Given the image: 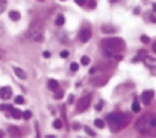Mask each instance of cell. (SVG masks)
Listing matches in <instances>:
<instances>
[{
  "mask_svg": "<svg viewBox=\"0 0 156 138\" xmlns=\"http://www.w3.org/2000/svg\"><path fill=\"white\" fill-rule=\"evenodd\" d=\"M135 127L140 134L145 136H156V113H146L139 118Z\"/></svg>",
  "mask_w": 156,
  "mask_h": 138,
  "instance_id": "6da1fadb",
  "label": "cell"
},
{
  "mask_svg": "<svg viewBox=\"0 0 156 138\" xmlns=\"http://www.w3.org/2000/svg\"><path fill=\"white\" fill-rule=\"evenodd\" d=\"M101 47L107 56L115 57L117 54L124 49L125 43L121 38H107L102 40Z\"/></svg>",
  "mask_w": 156,
  "mask_h": 138,
  "instance_id": "7a4b0ae2",
  "label": "cell"
},
{
  "mask_svg": "<svg viewBox=\"0 0 156 138\" xmlns=\"http://www.w3.org/2000/svg\"><path fill=\"white\" fill-rule=\"evenodd\" d=\"M27 38L33 42H42L44 39V26L40 20L34 19L27 30Z\"/></svg>",
  "mask_w": 156,
  "mask_h": 138,
  "instance_id": "3957f363",
  "label": "cell"
},
{
  "mask_svg": "<svg viewBox=\"0 0 156 138\" xmlns=\"http://www.w3.org/2000/svg\"><path fill=\"white\" fill-rule=\"evenodd\" d=\"M106 119H107L108 124L113 131H118L127 124V122L129 121V116L122 112H115L107 115Z\"/></svg>",
  "mask_w": 156,
  "mask_h": 138,
  "instance_id": "277c9868",
  "label": "cell"
},
{
  "mask_svg": "<svg viewBox=\"0 0 156 138\" xmlns=\"http://www.w3.org/2000/svg\"><path fill=\"white\" fill-rule=\"evenodd\" d=\"M91 104V95H86L81 99H79V101L77 102V105H76V108L78 111H84L87 108L90 106Z\"/></svg>",
  "mask_w": 156,
  "mask_h": 138,
  "instance_id": "5b68a950",
  "label": "cell"
},
{
  "mask_svg": "<svg viewBox=\"0 0 156 138\" xmlns=\"http://www.w3.org/2000/svg\"><path fill=\"white\" fill-rule=\"evenodd\" d=\"M143 62L145 64V67L150 70L151 73L156 75V59H154V58H152V57L146 56L143 59Z\"/></svg>",
  "mask_w": 156,
  "mask_h": 138,
  "instance_id": "8992f818",
  "label": "cell"
},
{
  "mask_svg": "<svg viewBox=\"0 0 156 138\" xmlns=\"http://www.w3.org/2000/svg\"><path fill=\"white\" fill-rule=\"evenodd\" d=\"M91 35H92V33H91L90 29L83 28V29H81V30L79 31V35H78V37H79V40L82 43H86V42H88L91 39Z\"/></svg>",
  "mask_w": 156,
  "mask_h": 138,
  "instance_id": "52a82bcc",
  "label": "cell"
},
{
  "mask_svg": "<svg viewBox=\"0 0 156 138\" xmlns=\"http://www.w3.org/2000/svg\"><path fill=\"white\" fill-rule=\"evenodd\" d=\"M154 96V91L153 90H145L143 91V93L141 94V100H142L144 105H149L150 104L151 100Z\"/></svg>",
  "mask_w": 156,
  "mask_h": 138,
  "instance_id": "ba28073f",
  "label": "cell"
},
{
  "mask_svg": "<svg viewBox=\"0 0 156 138\" xmlns=\"http://www.w3.org/2000/svg\"><path fill=\"white\" fill-rule=\"evenodd\" d=\"M108 80V77H106L104 75L102 76H98V77H95V78H92L91 79V83L93 84L95 87H101V86H104Z\"/></svg>",
  "mask_w": 156,
  "mask_h": 138,
  "instance_id": "9c48e42d",
  "label": "cell"
},
{
  "mask_svg": "<svg viewBox=\"0 0 156 138\" xmlns=\"http://www.w3.org/2000/svg\"><path fill=\"white\" fill-rule=\"evenodd\" d=\"M12 96V90L10 87H2L0 89V99L2 100H8Z\"/></svg>",
  "mask_w": 156,
  "mask_h": 138,
  "instance_id": "30bf717a",
  "label": "cell"
},
{
  "mask_svg": "<svg viewBox=\"0 0 156 138\" xmlns=\"http://www.w3.org/2000/svg\"><path fill=\"white\" fill-rule=\"evenodd\" d=\"M9 134H10L12 137H20V135H22L20 131H19L18 127H16V126H10V127H9Z\"/></svg>",
  "mask_w": 156,
  "mask_h": 138,
  "instance_id": "8fae6325",
  "label": "cell"
},
{
  "mask_svg": "<svg viewBox=\"0 0 156 138\" xmlns=\"http://www.w3.org/2000/svg\"><path fill=\"white\" fill-rule=\"evenodd\" d=\"M146 56H148V52H146V50H145V49H140L139 52H138L137 57L134 59V62L139 61V60H142V61H143V59H144Z\"/></svg>",
  "mask_w": 156,
  "mask_h": 138,
  "instance_id": "7c38bea8",
  "label": "cell"
},
{
  "mask_svg": "<svg viewBox=\"0 0 156 138\" xmlns=\"http://www.w3.org/2000/svg\"><path fill=\"white\" fill-rule=\"evenodd\" d=\"M48 88L50 89L51 91H57L58 90V88H59V84H58V82L57 80H55V79H50V80L48 82Z\"/></svg>",
  "mask_w": 156,
  "mask_h": 138,
  "instance_id": "4fadbf2b",
  "label": "cell"
},
{
  "mask_svg": "<svg viewBox=\"0 0 156 138\" xmlns=\"http://www.w3.org/2000/svg\"><path fill=\"white\" fill-rule=\"evenodd\" d=\"M14 72H15V74L18 78L20 79H26L27 78V74L25 73V71H23L22 69L19 68H14Z\"/></svg>",
  "mask_w": 156,
  "mask_h": 138,
  "instance_id": "5bb4252c",
  "label": "cell"
},
{
  "mask_svg": "<svg viewBox=\"0 0 156 138\" xmlns=\"http://www.w3.org/2000/svg\"><path fill=\"white\" fill-rule=\"evenodd\" d=\"M10 109H11V115H12V117L14 119H19L20 117H22V112H20L19 109H17V108H13L12 106H11Z\"/></svg>",
  "mask_w": 156,
  "mask_h": 138,
  "instance_id": "9a60e30c",
  "label": "cell"
},
{
  "mask_svg": "<svg viewBox=\"0 0 156 138\" xmlns=\"http://www.w3.org/2000/svg\"><path fill=\"white\" fill-rule=\"evenodd\" d=\"M102 31L104 33H113L116 31V29L113 28L111 25H103L102 26Z\"/></svg>",
  "mask_w": 156,
  "mask_h": 138,
  "instance_id": "2e32d148",
  "label": "cell"
},
{
  "mask_svg": "<svg viewBox=\"0 0 156 138\" xmlns=\"http://www.w3.org/2000/svg\"><path fill=\"white\" fill-rule=\"evenodd\" d=\"M9 16H10V18H11L12 20L17 21V20H19V18H20V14H19L18 12H16V11H11V12L9 13Z\"/></svg>",
  "mask_w": 156,
  "mask_h": 138,
  "instance_id": "e0dca14e",
  "label": "cell"
},
{
  "mask_svg": "<svg viewBox=\"0 0 156 138\" xmlns=\"http://www.w3.org/2000/svg\"><path fill=\"white\" fill-rule=\"evenodd\" d=\"M64 23H65V18L63 15H59L58 17H57V19H56V25L57 26H62V25H64Z\"/></svg>",
  "mask_w": 156,
  "mask_h": 138,
  "instance_id": "ac0fdd59",
  "label": "cell"
},
{
  "mask_svg": "<svg viewBox=\"0 0 156 138\" xmlns=\"http://www.w3.org/2000/svg\"><path fill=\"white\" fill-rule=\"evenodd\" d=\"M53 126L57 129H60L62 127V121L60 119H56L54 122H53Z\"/></svg>",
  "mask_w": 156,
  "mask_h": 138,
  "instance_id": "d6986e66",
  "label": "cell"
},
{
  "mask_svg": "<svg viewBox=\"0 0 156 138\" xmlns=\"http://www.w3.org/2000/svg\"><path fill=\"white\" fill-rule=\"evenodd\" d=\"M94 124H95V126L98 127V128H104L105 123H104V121L101 120V119H96V120L94 121Z\"/></svg>",
  "mask_w": 156,
  "mask_h": 138,
  "instance_id": "ffe728a7",
  "label": "cell"
},
{
  "mask_svg": "<svg viewBox=\"0 0 156 138\" xmlns=\"http://www.w3.org/2000/svg\"><path fill=\"white\" fill-rule=\"evenodd\" d=\"M90 58L88 57V56H82L81 57V59H80V62H81V64L82 65H88L89 63H90Z\"/></svg>",
  "mask_w": 156,
  "mask_h": 138,
  "instance_id": "44dd1931",
  "label": "cell"
},
{
  "mask_svg": "<svg viewBox=\"0 0 156 138\" xmlns=\"http://www.w3.org/2000/svg\"><path fill=\"white\" fill-rule=\"evenodd\" d=\"M132 110H134V112H139L140 111V105L138 104V102H134L133 103Z\"/></svg>",
  "mask_w": 156,
  "mask_h": 138,
  "instance_id": "7402d4cb",
  "label": "cell"
},
{
  "mask_svg": "<svg viewBox=\"0 0 156 138\" xmlns=\"http://www.w3.org/2000/svg\"><path fill=\"white\" fill-rule=\"evenodd\" d=\"M6 8V0H0V14L3 13Z\"/></svg>",
  "mask_w": 156,
  "mask_h": 138,
  "instance_id": "603a6c76",
  "label": "cell"
},
{
  "mask_svg": "<svg viewBox=\"0 0 156 138\" xmlns=\"http://www.w3.org/2000/svg\"><path fill=\"white\" fill-rule=\"evenodd\" d=\"M15 103L16 104H18V105H23L24 103H25V100H24V98L23 96H20V95H18V96H16L15 98Z\"/></svg>",
  "mask_w": 156,
  "mask_h": 138,
  "instance_id": "cb8c5ba5",
  "label": "cell"
},
{
  "mask_svg": "<svg viewBox=\"0 0 156 138\" xmlns=\"http://www.w3.org/2000/svg\"><path fill=\"white\" fill-rule=\"evenodd\" d=\"M70 69H71V71L76 72V71H78V69H79V65H78V63H76V62H72L70 65Z\"/></svg>",
  "mask_w": 156,
  "mask_h": 138,
  "instance_id": "d4e9b609",
  "label": "cell"
},
{
  "mask_svg": "<svg viewBox=\"0 0 156 138\" xmlns=\"http://www.w3.org/2000/svg\"><path fill=\"white\" fill-rule=\"evenodd\" d=\"M23 117H24V119H26V120H29V119L32 117V113H31L30 110H26V111L23 113Z\"/></svg>",
  "mask_w": 156,
  "mask_h": 138,
  "instance_id": "484cf974",
  "label": "cell"
},
{
  "mask_svg": "<svg viewBox=\"0 0 156 138\" xmlns=\"http://www.w3.org/2000/svg\"><path fill=\"white\" fill-rule=\"evenodd\" d=\"M63 96H64V92H63V91L57 92V93H55V95H54L55 99H61V98H63Z\"/></svg>",
  "mask_w": 156,
  "mask_h": 138,
  "instance_id": "4316f807",
  "label": "cell"
},
{
  "mask_svg": "<svg viewBox=\"0 0 156 138\" xmlns=\"http://www.w3.org/2000/svg\"><path fill=\"white\" fill-rule=\"evenodd\" d=\"M95 5H96V1H95V0H89V4H88L89 8L94 9V8H95Z\"/></svg>",
  "mask_w": 156,
  "mask_h": 138,
  "instance_id": "83f0119b",
  "label": "cell"
},
{
  "mask_svg": "<svg viewBox=\"0 0 156 138\" xmlns=\"http://www.w3.org/2000/svg\"><path fill=\"white\" fill-rule=\"evenodd\" d=\"M140 40H141V42H143V43H149V42H150V38L146 37V35H144V34L141 35Z\"/></svg>",
  "mask_w": 156,
  "mask_h": 138,
  "instance_id": "f1b7e54d",
  "label": "cell"
},
{
  "mask_svg": "<svg viewBox=\"0 0 156 138\" xmlns=\"http://www.w3.org/2000/svg\"><path fill=\"white\" fill-rule=\"evenodd\" d=\"M84 131H86L87 134H89V135H91V136H95V133H94L91 128H89V127H84Z\"/></svg>",
  "mask_w": 156,
  "mask_h": 138,
  "instance_id": "f546056e",
  "label": "cell"
},
{
  "mask_svg": "<svg viewBox=\"0 0 156 138\" xmlns=\"http://www.w3.org/2000/svg\"><path fill=\"white\" fill-rule=\"evenodd\" d=\"M103 104H104V103L101 101V102H100V104L95 106V109H96L97 111H101V110H102V108H103Z\"/></svg>",
  "mask_w": 156,
  "mask_h": 138,
  "instance_id": "4dcf8cb0",
  "label": "cell"
},
{
  "mask_svg": "<svg viewBox=\"0 0 156 138\" xmlns=\"http://www.w3.org/2000/svg\"><path fill=\"white\" fill-rule=\"evenodd\" d=\"M60 56L62 58H66V57H68V52L67 50H62V52L60 53Z\"/></svg>",
  "mask_w": 156,
  "mask_h": 138,
  "instance_id": "1f68e13d",
  "label": "cell"
},
{
  "mask_svg": "<svg viewBox=\"0 0 156 138\" xmlns=\"http://www.w3.org/2000/svg\"><path fill=\"white\" fill-rule=\"evenodd\" d=\"M61 113H62L63 119H66V110H65V106H64V105H63V107H62V111H61Z\"/></svg>",
  "mask_w": 156,
  "mask_h": 138,
  "instance_id": "d6a6232c",
  "label": "cell"
},
{
  "mask_svg": "<svg viewBox=\"0 0 156 138\" xmlns=\"http://www.w3.org/2000/svg\"><path fill=\"white\" fill-rule=\"evenodd\" d=\"M75 2L78 5H83L84 3H86V0H75Z\"/></svg>",
  "mask_w": 156,
  "mask_h": 138,
  "instance_id": "836d02e7",
  "label": "cell"
},
{
  "mask_svg": "<svg viewBox=\"0 0 156 138\" xmlns=\"http://www.w3.org/2000/svg\"><path fill=\"white\" fill-rule=\"evenodd\" d=\"M50 56H51V54L49 52H47V50H45V52L43 53V57L44 58H50Z\"/></svg>",
  "mask_w": 156,
  "mask_h": 138,
  "instance_id": "e575fe53",
  "label": "cell"
},
{
  "mask_svg": "<svg viewBox=\"0 0 156 138\" xmlns=\"http://www.w3.org/2000/svg\"><path fill=\"white\" fill-rule=\"evenodd\" d=\"M11 106H6V105H0V110H5L8 109V108H10Z\"/></svg>",
  "mask_w": 156,
  "mask_h": 138,
  "instance_id": "d590c367",
  "label": "cell"
},
{
  "mask_svg": "<svg viewBox=\"0 0 156 138\" xmlns=\"http://www.w3.org/2000/svg\"><path fill=\"white\" fill-rule=\"evenodd\" d=\"M79 127H80V125L78 124V123H74V124H73V128L75 131H78V129H79Z\"/></svg>",
  "mask_w": 156,
  "mask_h": 138,
  "instance_id": "8d00e7d4",
  "label": "cell"
},
{
  "mask_svg": "<svg viewBox=\"0 0 156 138\" xmlns=\"http://www.w3.org/2000/svg\"><path fill=\"white\" fill-rule=\"evenodd\" d=\"M149 17H150V20L152 21V23H156V17H155L154 15H152V14H151V15L149 16Z\"/></svg>",
  "mask_w": 156,
  "mask_h": 138,
  "instance_id": "74e56055",
  "label": "cell"
},
{
  "mask_svg": "<svg viewBox=\"0 0 156 138\" xmlns=\"http://www.w3.org/2000/svg\"><path fill=\"white\" fill-rule=\"evenodd\" d=\"M73 101H74V96L72 95V94H71V95L68 96V104H72Z\"/></svg>",
  "mask_w": 156,
  "mask_h": 138,
  "instance_id": "f35d334b",
  "label": "cell"
},
{
  "mask_svg": "<svg viewBox=\"0 0 156 138\" xmlns=\"http://www.w3.org/2000/svg\"><path fill=\"white\" fill-rule=\"evenodd\" d=\"M152 48H153V50H154V52L156 53V42L154 43V44H153V46H152Z\"/></svg>",
  "mask_w": 156,
  "mask_h": 138,
  "instance_id": "ab89813d",
  "label": "cell"
},
{
  "mask_svg": "<svg viewBox=\"0 0 156 138\" xmlns=\"http://www.w3.org/2000/svg\"><path fill=\"white\" fill-rule=\"evenodd\" d=\"M153 11H154V12H156V3H154V4H153Z\"/></svg>",
  "mask_w": 156,
  "mask_h": 138,
  "instance_id": "60d3db41",
  "label": "cell"
},
{
  "mask_svg": "<svg viewBox=\"0 0 156 138\" xmlns=\"http://www.w3.org/2000/svg\"><path fill=\"white\" fill-rule=\"evenodd\" d=\"M109 1H110L111 3H113V2H117V1H118V0H109Z\"/></svg>",
  "mask_w": 156,
  "mask_h": 138,
  "instance_id": "b9f144b4",
  "label": "cell"
},
{
  "mask_svg": "<svg viewBox=\"0 0 156 138\" xmlns=\"http://www.w3.org/2000/svg\"><path fill=\"white\" fill-rule=\"evenodd\" d=\"M1 136H2V133H1V132H0V137H1Z\"/></svg>",
  "mask_w": 156,
  "mask_h": 138,
  "instance_id": "7bdbcfd3",
  "label": "cell"
},
{
  "mask_svg": "<svg viewBox=\"0 0 156 138\" xmlns=\"http://www.w3.org/2000/svg\"><path fill=\"white\" fill-rule=\"evenodd\" d=\"M39 1H44V0H39Z\"/></svg>",
  "mask_w": 156,
  "mask_h": 138,
  "instance_id": "ee69618b",
  "label": "cell"
},
{
  "mask_svg": "<svg viewBox=\"0 0 156 138\" xmlns=\"http://www.w3.org/2000/svg\"><path fill=\"white\" fill-rule=\"evenodd\" d=\"M61 1H65V0H61Z\"/></svg>",
  "mask_w": 156,
  "mask_h": 138,
  "instance_id": "f6af8a7d",
  "label": "cell"
}]
</instances>
